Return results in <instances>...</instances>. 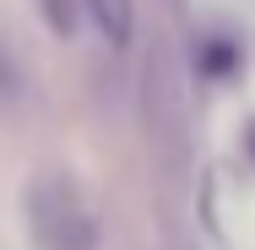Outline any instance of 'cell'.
I'll return each mask as SVG.
<instances>
[{
    "label": "cell",
    "mask_w": 255,
    "mask_h": 250,
    "mask_svg": "<svg viewBox=\"0 0 255 250\" xmlns=\"http://www.w3.org/2000/svg\"><path fill=\"white\" fill-rule=\"evenodd\" d=\"M250 152H255V131H250Z\"/></svg>",
    "instance_id": "obj_5"
},
{
    "label": "cell",
    "mask_w": 255,
    "mask_h": 250,
    "mask_svg": "<svg viewBox=\"0 0 255 250\" xmlns=\"http://www.w3.org/2000/svg\"><path fill=\"white\" fill-rule=\"evenodd\" d=\"M239 65V49L228 44V38H206V49H201V71L206 76H228Z\"/></svg>",
    "instance_id": "obj_3"
},
{
    "label": "cell",
    "mask_w": 255,
    "mask_h": 250,
    "mask_svg": "<svg viewBox=\"0 0 255 250\" xmlns=\"http://www.w3.org/2000/svg\"><path fill=\"white\" fill-rule=\"evenodd\" d=\"M87 5V16H93V27L103 33V44H130V27H136V11H130V0H82Z\"/></svg>",
    "instance_id": "obj_2"
},
{
    "label": "cell",
    "mask_w": 255,
    "mask_h": 250,
    "mask_svg": "<svg viewBox=\"0 0 255 250\" xmlns=\"http://www.w3.org/2000/svg\"><path fill=\"white\" fill-rule=\"evenodd\" d=\"M16 93H22V65H16V54L5 49V38H0V109L16 103Z\"/></svg>",
    "instance_id": "obj_4"
},
{
    "label": "cell",
    "mask_w": 255,
    "mask_h": 250,
    "mask_svg": "<svg viewBox=\"0 0 255 250\" xmlns=\"http://www.w3.org/2000/svg\"><path fill=\"white\" fill-rule=\"evenodd\" d=\"M27 212H33V234L44 250H93V218L82 212L65 180H38L27 191Z\"/></svg>",
    "instance_id": "obj_1"
}]
</instances>
